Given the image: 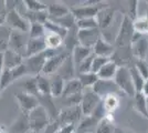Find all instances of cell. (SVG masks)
<instances>
[{
  "mask_svg": "<svg viewBox=\"0 0 148 133\" xmlns=\"http://www.w3.org/2000/svg\"><path fill=\"white\" fill-rule=\"evenodd\" d=\"M115 133H127V132H126V131H124V130H122V129H119V127H116Z\"/></svg>",
  "mask_w": 148,
  "mask_h": 133,
  "instance_id": "cell-49",
  "label": "cell"
},
{
  "mask_svg": "<svg viewBox=\"0 0 148 133\" xmlns=\"http://www.w3.org/2000/svg\"><path fill=\"white\" fill-rule=\"evenodd\" d=\"M76 27L79 30H90V29H99V25L95 18L76 20Z\"/></svg>",
  "mask_w": 148,
  "mask_h": 133,
  "instance_id": "cell-38",
  "label": "cell"
},
{
  "mask_svg": "<svg viewBox=\"0 0 148 133\" xmlns=\"http://www.w3.org/2000/svg\"><path fill=\"white\" fill-rule=\"evenodd\" d=\"M7 12H0V25H6Z\"/></svg>",
  "mask_w": 148,
  "mask_h": 133,
  "instance_id": "cell-47",
  "label": "cell"
},
{
  "mask_svg": "<svg viewBox=\"0 0 148 133\" xmlns=\"http://www.w3.org/2000/svg\"><path fill=\"white\" fill-rule=\"evenodd\" d=\"M93 53V49L91 48H86V47H83V45H76L73 49L72 53H71V57L73 59V62L75 64V69L76 67L80 63H82L86 58H88Z\"/></svg>",
  "mask_w": 148,
  "mask_h": 133,
  "instance_id": "cell-23",
  "label": "cell"
},
{
  "mask_svg": "<svg viewBox=\"0 0 148 133\" xmlns=\"http://www.w3.org/2000/svg\"><path fill=\"white\" fill-rule=\"evenodd\" d=\"M0 12H8L7 1H5V0H0Z\"/></svg>",
  "mask_w": 148,
  "mask_h": 133,
  "instance_id": "cell-45",
  "label": "cell"
},
{
  "mask_svg": "<svg viewBox=\"0 0 148 133\" xmlns=\"http://www.w3.org/2000/svg\"><path fill=\"white\" fill-rule=\"evenodd\" d=\"M147 109H148V98H147Z\"/></svg>",
  "mask_w": 148,
  "mask_h": 133,
  "instance_id": "cell-52",
  "label": "cell"
},
{
  "mask_svg": "<svg viewBox=\"0 0 148 133\" xmlns=\"http://www.w3.org/2000/svg\"><path fill=\"white\" fill-rule=\"evenodd\" d=\"M28 133H36V132H33V131H29Z\"/></svg>",
  "mask_w": 148,
  "mask_h": 133,
  "instance_id": "cell-51",
  "label": "cell"
},
{
  "mask_svg": "<svg viewBox=\"0 0 148 133\" xmlns=\"http://www.w3.org/2000/svg\"><path fill=\"white\" fill-rule=\"evenodd\" d=\"M92 89L101 99L105 98L106 95L117 94L118 92H121V90L118 89L116 83L114 82V80H99V79Z\"/></svg>",
  "mask_w": 148,
  "mask_h": 133,
  "instance_id": "cell-12",
  "label": "cell"
},
{
  "mask_svg": "<svg viewBox=\"0 0 148 133\" xmlns=\"http://www.w3.org/2000/svg\"><path fill=\"white\" fill-rule=\"evenodd\" d=\"M51 83V96L52 98H61L63 94V90L65 85V80L61 78L58 73L51 76L50 78Z\"/></svg>",
  "mask_w": 148,
  "mask_h": 133,
  "instance_id": "cell-25",
  "label": "cell"
},
{
  "mask_svg": "<svg viewBox=\"0 0 148 133\" xmlns=\"http://www.w3.org/2000/svg\"><path fill=\"white\" fill-rule=\"evenodd\" d=\"M44 28H45V31L47 32L56 33V34H58V36L62 37L63 40H64V38H65L66 34H68V30H66V29L62 28L61 25H59L58 23H56V22L51 21L50 19L44 23Z\"/></svg>",
  "mask_w": 148,
  "mask_h": 133,
  "instance_id": "cell-36",
  "label": "cell"
},
{
  "mask_svg": "<svg viewBox=\"0 0 148 133\" xmlns=\"http://www.w3.org/2000/svg\"><path fill=\"white\" fill-rule=\"evenodd\" d=\"M114 82L116 83L121 92H123L130 98H134L136 95V90L134 83L130 76V72L128 67H119L114 78Z\"/></svg>",
  "mask_w": 148,
  "mask_h": 133,
  "instance_id": "cell-3",
  "label": "cell"
},
{
  "mask_svg": "<svg viewBox=\"0 0 148 133\" xmlns=\"http://www.w3.org/2000/svg\"><path fill=\"white\" fill-rule=\"evenodd\" d=\"M30 22L22 16V13L19 11L17 8H13L8 10L6 18V25L13 31H20L29 33Z\"/></svg>",
  "mask_w": 148,
  "mask_h": 133,
  "instance_id": "cell-4",
  "label": "cell"
},
{
  "mask_svg": "<svg viewBox=\"0 0 148 133\" xmlns=\"http://www.w3.org/2000/svg\"><path fill=\"white\" fill-rule=\"evenodd\" d=\"M114 16H115V10L111 7H106L104 9H102L97 16L95 17V19L97 21L99 30H104L107 29L114 21Z\"/></svg>",
  "mask_w": 148,
  "mask_h": 133,
  "instance_id": "cell-15",
  "label": "cell"
},
{
  "mask_svg": "<svg viewBox=\"0 0 148 133\" xmlns=\"http://www.w3.org/2000/svg\"><path fill=\"white\" fill-rule=\"evenodd\" d=\"M45 28L42 23H31L29 29V37L30 39H40L44 38L45 36Z\"/></svg>",
  "mask_w": 148,
  "mask_h": 133,
  "instance_id": "cell-37",
  "label": "cell"
},
{
  "mask_svg": "<svg viewBox=\"0 0 148 133\" xmlns=\"http://www.w3.org/2000/svg\"><path fill=\"white\" fill-rule=\"evenodd\" d=\"M61 129V124L58 120H52L41 133H58Z\"/></svg>",
  "mask_w": 148,
  "mask_h": 133,
  "instance_id": "cell-43",
  "label": "cell"
},
{
  "mask_svg": "<svg viewBox=\"0 0 148 133\" xmlns=\"http://www.w3.org/2000/svg\"><path fill=\"white\" fill-rule=\"evenodd\" d=\"M134 65L145 80H148V62L146 59H135Z\"/></svg>",
  "mask_w": 148,
  "mask_h": 133,
  "instance_id": "cell-40",
  "label": "cell"
},
{
  "mask_svg": "<svg viewBox=\"0 0 148 133\" xmlns=\"http://www.w3.org/2000/svg\"><path fill=\"white\" fill-rule=\"evenodd\" d=\"M14 98L18 102L21 113H25L27 115L30 113L33 109H36L40 105V101L36 95H32L28 92H25V91H20L18 93H16Z\"/></svg>",
  "mask_w": 148,
  "mask_h": 133,
  "instance_id": "cell-11",
  "label": "cell"
},
{
  "mask_svg": "<svg viewBox=\"0 0 148 133\" xmlns=\"http://www.w3.org/2000/svg\"><path fill=\"white\" fill-rule=\"evenodd\" d=\"M10 133H28L31 131L29 118L25 113H21L18 118L12 122V124L7 130Z\"/></svg>",
  "mask_w": 148,
  "mask_h": 133,
  "instance_id": "cell-16",
  "label": "cell"
},
{
  "mask_svg": "<svg viewBox=\"0 0 148 133\" xmlns=\"http://www.w3.org/2000/svg\"><path fill=\"white\" fill-rule=\"evenodd\" d=\"M102 104L106 113L114 114V112L119 108L121 100L118 94H110L102 99Z\"/></svg>",
  "mask_w": 148,
  "mask_h": 133,
  "instance_id": "cell-27",
  "label": "cell"
},
{
  "mask_svg": "<svg viewBox=\"0 0 148 133\" xmlns=\"http://www.w3.org/2000/svg\"><path fill=\"white\" fill-rule=\"evenodd\" d=\"M7 133H10V132H8V131H7Z\"/></svg>",
  "mask_w": 148,
  "mask_h": 133,
  "instance_id": "cell-56",
  "label": "cell"
},
{
  "mask_svg": "<svg viewBox=\"0 0 148 133\" xmlns=\"http://www.w3.org/2000/svg\"><path fill=\"white\" fill-rule=\"evenodd\" d=\"M69 56H70V53L66 50H64L53 57L48 58L44 63L42 74L43 76H53V74L58 73V71L60 70L62 64L64 63V61L68 59Z\"/></svg>",
  "mask_w": 148,
  "mask_h": 133,
  "instance_id": "cell-10",
  "label": "cell"
},
{
  "mask_svg": "<svg viewBox=\"0 0 148 133\" xmlns=\"http://www.w3.org/2000/svg\"><path fill=\"white\" fill-rule=\"evenodd\" d=\"M134 99V109L142 116L148 120V109H147V98L143 93H136Z\"/></svg>",
  "mask_w": 148,
  "mask_h": 133,
  "instance_id": "cell-29",
  "label": "cell"
},
{
  "mask_svg": "<svg viewBox=\"0 0 148 133\" xmlns=\"http://www.w3.org/2000/svg\"><path fill=\"white\" fill-rule=\"evenodd\" d=\"M10 34L11 29H9L7 25H0V53H5L8 50Z\"/></svg>",
  "mask_w": 148,
  "mask_h": 133,
  "instance_id": "cell-35",
  "label": "cell"
},
{
  "mask_svg": "<svg viewBox=\"0 0 148 133\" xmlns=\"http://www.w3.org/2000/svg\"><path fill=\"white\" fill-rule=\"evenodd\" d=\"M134 36V29H133V20L130 19L127 14H124L123 20L121 22V27L118 30L116 38L114 41L115 49L118 48H125L130 47Z\"/></svg>",
  "mask_w": 148,
  "mask_h": 133,
  "instance_id": "cell-1",
  "label": "cell"
},
{
  "mask_svg": "<svg viewBox=\"0 0 148 133\" xmlns=\"http://www.w3.org/2000/svg\"><path fill=\"white\" fill-rule=\"evenodd\" d=\"M132 51L135 59H146L148 56L147 37H143L132 44Z\"/></svg>",
  "mask_w": 148,
  "mask_h": 133,
  "instance_id": "cell-22",
  "label": "cell"
},
{
  "mask_svg": "<svg viewBox=\"0 0 148 133\" xmlns=\"http://www.w3.org/2000/svg\"><path fill=\"white\" fill-rule=\"evenodd\" d=\"M47 50V45L44 42V38L40 39H29V42L27 45V52H25V58H30L33 56L40 54Z\"/></svg>",
  "mask_w": 148,
  "mask_h": 133,
  "instance_id": "cell-18",
  "label": "cell"
},
{
  "mask_svg": "<svg viewBox=\"0 0 148 133\" xmlns=\"http://www.w3.org/2000/svg\"><path fill=\"white\" fill-rule=\"evenodd\" d=\"M83 90H84V88L82 87V84L77 78L68 80V81H65V85H64V90H63V94H62L61 99L82 93Z\"/></svg>",
  "mask_w": 148,
  "mask_h": 133,
  "instance_id": "cell-21",
  "label": "cell"
},
{
  "mask_svg": "<svg viewBox=\"0 0 148 133\" xmlns=\"http://www.w3.org/2000/svg\"><path fill=\"white\" fill-rule=\"evenodd\" d=\"M47 11H48L50 20L61 18V17H64L68 13L71 12L70 7L64 5L63 2H59V1H54V2H51L50 5H48Z\"/></svg>",
  "mask_w": 148,
  "mask_h": 133,
  "instance_id": "cell-17",
  "label": "cell"
},
{
  "mask_svg": "<svg viewBox=\"0 0 148 133\" xmlns=\"http://www.w3.org/2000/svg\"><path fill=\"white\" fill-rule=\"evenodd\" d=\"M140 93H143L146 98H148V80H146L145 83H144V87H143L142 92H140Z\"/></svg>",
  "mask_w": 148,
  "mask_h": 133,
  "instance_id": "cell-46",
  "label": "cell"
},
{
  "mask_svg": "<svg viewBox=\"0 0 148 133\" xmlns=\"http://www.w3.org/2000/svg\"><path fill=\"white\" fill-rule=\"evenodd\" d=\"M0 133H7V131L3 129V127H0Z\"/></svg>",
  "mask_w": 148,
  "mask_h": 133,
  "instance_id": "cell-50",
  "label": "cell"
},
{
  "mask_svg": "<svg viewBox=\"0 0 148 133\" xmlns=\"http://www.w3.org/2000/svg\"><path fill=\"white\" fill-rule=\"evenodd\" d=\"M102 102V99L96 94L92 88L84 89L82 94V101H81V110L83 116H87L95 111V109L99 107Z\"/></svg>",
  "mask_w": 148,
  "mask_h": 133,
  "instance_id": "cell-6",
  "label": "cell"
},
{
  "mask_svg": "<svg viewBox=\"0 0 148 133\" xmlns=\"http://www.w3.org/2000/svg\"><path fill=\"white\" fill-rule=\"evenodd\" d=\"M111 59L110 58H105V57H99V56H95L94 59H93V63H92V71L93 73L97 74L99 70L104 67L105 64L107 63Z\"/></svg>",
  "mask_w": 148,
  "mask_h": 133,
  "instance_id": "cell-41",
  "label": "cell"
},
{
  "mask_svg": "<svg viewBox=\"0 0 148 133\" xmlns=\"http://www.w3.org/2000/svg\"><path fill=\"white\" fill-rule=\"evenodd\" d=\"M118 68H119V67H118L117 64L115 63L113 60H110V61L97 72V76H99V80H114Z\"/></svg>",
  "mask_w": 148,
  "mask_h": 133,
  "instance_id": "cell-26",
  "label": "cell"
},
{
  "mask_svg": "<svg viewBox=\"0 0 148 133\" xmlns=\"http://www.w3.org/2000/svg\"><path fill=\"white\" fill-rule=\"evenodd\" d=\"M29 33L20 31H13L11 30V34H10V39H9V45L8 49L12 50L14 52L19 53L20 56L25 58V52H27V45L29 42Z\"/></svg>",
  "mask_w": 148,
  "mask_h": 133,
  "instance_id": "cell-7",
  "label": "cell"
},
{
  "mask_svg": "<svg viewBox=\"0 0 148 133\" xmlns=\"http://www.w3.org/2000/svg\"><path fill=\"white\" fill-rule=\"evenodd\" d=\"M95 57V54L92 53L88 58H86L82 63H80L76 67V72L77 74L79 73H87V72H91L92 71V63H93V59Z\"/></svg>",
  "mask_w": 148,
  "mask_h": 133,
  "instance_id": "cell-39",
  "label": "cell"
},
{
  "mask_svg": "<svg viewBox=\"0 0 148 133\" xmlns=\"http://www.w3.org/2000/svg\"><path fill=\"white\" fill-rule=\"evenodd\" d=\"M106 7H108L107 2L104 1H99V3L96 5H91V6H87V5H79V6L71 7L70 10L71 12L75 17L76 20L80 19H86V18H95L97 16V13L104 9Z\"/></svg>",
  "mask_w": 148,
  "mask_h": 133,
  "instance_id": "cell-5",
  "label": "cell"
},
{
  "mask_svg": "<svg viewBox=\"0 0 148 133\" xmlns=\"http://www.w3.org/2000/svg\"><path fill=\"white\" fill-rule=\"evenodd\" d=\"M63 38L58 36L56 33H50L47 32L45 36H44V42L47 45V49L49 50H56V49H60L63 45Z\"/></svg>",
  "mask_w": 148,
  "mask_h": 133,
  "instance_id": "cell-31",
  "label": "cell"
},
{
  "mask_svg": "<svg viewBox=\"0 0 148 133\" xmlns=\"http://www.w3.org/2000/svg\"><path fill=\"white\" fill-rule=\"evenodd\" d=\"M76 78L79 79V81L81 82L82 87L84 89H90L93 88V85L97 82L99 76L97 74L93 73V72H87V73H79Z\"/></svg>",
  "mask_w": 148,
  "mask_h": 133,
  "instance_id": "cell-32",
  "label": "cell"
},
{
  "mask_svg": "<svg viewBox=\"0 0 148 133\" xmlns=\"http://www.w3.org/2000/svg\"><path fill=\"white\" fill-rule=\"evenodd\" d=\"M116 127L114 124V114L106 113L104 118L99 122L95 133H115Z\"/></svg>",
  "mask_w": 148,
  "mask_h": 133,
  "instance_id": "cell-24",
  "label": "cell"
},
{
  "mask_svg": "<svg viewBox=\"0 0 148 133\" xmlns=\"http://www.w3.org/2000/svg\"><path fill=\"white\" fill-rule=\"evenodd\" d=\"M47 59H48V56H47L45 51L40 53V54H37V56L25 58L23 63H25L27 71H28V76H37L42 74V70H43Z\"/></svg>",
  "mask_w": 148,
  "mask_h": 133,
  "instance_id": "cell-9",
  "label": "cell"
},
{
  "mask_svg": "<svg viewBox=\"0 0 148 133\" xmlns=\"http://www.w3.org/2000/svg\"><path fill=\"white\" fill-rule=\"evenodd\" d=\"M58 74L61 76V78H63L65 81L76 78L75 76V74H76V69H75V64H74L73 59L71 57V54L64 61V63L62 64L60 70L58 71Z\"/></svg>",
  "mask_w": 148,
  "mask_h": 133,
  "instance_id": "cell-20",
  "label": "cell"
},
{
  "mask_svg": "<svg viewBox=\"0 0 148 133\" xmlns=\"http://www.w3.org/2000/svg\"><path fill=\"white\" fill-rule=\"evenodd\" d=\"M25 58L20 56L19 53L14 52L12 50H8L3 53V63H5V69L11 70L17 68L19 65L23 63Z\"/></svg>",
  "mask_w": 148,
  "mask_h": 133,
  "instance_id": "cell-19",
  "label": "cell"
},
{
  "mask_svg": "<svg viewBox=\"0 0 148 133\" xmlns=\"http://www.w3.org/2000/svg\"><path fill=\"white\" fill-rule=\"evenodd\" d=\"M73 133H77V132H76V131H75V132H73Z\"/></svg>",
  "mask_w": 148,
  "mask_h": 133,
  "instance_id": "cell-55",
  "label": "cell"
},
{
  "mask_svg": "<svg viewBox=\"0 0 148 133\" xmlns=\"http://www.w3.org/2000/svg\"><path fill=\"white\" fill-rule=\"evenodd\" d=\"M28 118H29L31 131L36 133H41L44 130V127L52 121L48 111L41 104L36 109H33L30 113L28 114Z\"/></svg>",
  "mask_w": 148,
  "mask_h": 133,
  "instance_id": "cell-2",
  "label": "cell"
},
{
  "mask_svg": "<svg viewBox=\"0 0 148 133\" xmlns=\"http://www.w3.org/2000/svg\"><path fill=\"white\" fill-rule=\"evenodd\" d=\"M128 11H127V16L130 17L132 20H135L139 14H138V1L137 0H132L128 1Z\"/></svg>",
  "mask_w": 148,
  "mask_h": 133,
  "instance_id": "cell-42",
  "label": "cell"
},
{
  "mask_svg": "<svg viewBox=\"0 0 148 133\" xmlns=\"http://www.w3.org/2000/svg\"><path fill=\"white\" fill-rule=\"evenodd\" d=\"M82 118H83V113H82V110H81V105H76V107L62 108L59 111L58 121L61 124V127L65 125V124L77 125Z\"/></svg>",
  "mask_w": 148,
  "mask_h": 133,
  "instance_id": "cell-8",
  "label": "cell"
},
{
  "mask_svg": "<svg viewBox=\"0 0 148 133\" xmlns=\"http://www.w3.org/2000/svg\"><path fill=\"white\" fill-rule=\"evenodd\" d=\"M146 16H147V17H148V11H147V13H146Z\"/></svg>",
  "mask_w": 148,
  "mask_h": 133,
  "instance_id": "cell-53",
  "label": "cell"
},
{
  "mask_svg": "<svg viewBox=\"0 0 148 133\" xmlns=\"http://www.w3.org/2000/svg\"><path fill=\"white\" fill-rule=\"evenodd\" d=\"M146 37H147V40H148V34H147V36H146Z\"/></svg>",
  "mask_w": 148,
  "mask_h": 133,
  "instance_id": "cell-54",
  "label": "cell"
},
{
  "mask_svg": "<svg viewBox=\"0 0 148 133\" xmlns=\"http://www.w3.org/2000/svg\"><path fill=\"white\" fill-rule=\"evenodd\" d=\"M102 37V31L99 29H90V30H79L77 40L79 44L93 49L97 40Z\"/></svg>",
  "mask_w": 148,
  "mask_h": 133,
  "instance_id": "cell-13",
  "label": "cell"
},
{
  "mask_svg": "<svg viewBox=\"0 0 148 133\" xmlns=\"http://www.w3.org/2000/svg\"><path fill=\"white\" fill-rule=\"evenodd\" d=\"M130 72V76H132V80H133V83H134V87H135V90L137 93H140L142 92V89L144 87V83H145V79L142 76V74L138 72V70L136 69V67L134 65V63L132 64L130 67H128Z\"/></svg>",
  "mask_w": 148,
  "mask_h": 133,
  "instance_id": "cell-33",
  "label": "cell"
},
{
  "mask_svg": "<svg viewBox=\"0 0 148 133\" xmlns=\"http://www.w3.org/2000/svg\"><path fill=\"white\" fill-rule=\"evenodd\" d=\"M22 5L25 8L27 11L30 12H39V11H47L48 5L44 2H41L39 0H25L22 1Z\"/></svg>",
  "mask_w": 148,
  "mask_h": 133,
  "instance_id": "cell-34",
  "label": "cell"
},
{
  "mask_svg": "<svg viewBox=\"0 0 148 133\" xmlns=\"http://www.w3.org/2000/svg\"><path fill=\"white\" fill-rule=\"evenodd\" d=\"M115 51V47L114 44L111 43L108 40L103 37H102L97 40V42L95 43L94 48H93V53L95 56H99V57H105V58H110L111 59L113 53Z\"/></svg>",
  "mask_w": 148,
  "mask_h": 133,
  "instance_id": "cell-14",
  "label": "cell"
},
{
  "mask_svg": "<svg viewBox=\"0 0 148 133\" xmlns=\"http://www.w3.org/2000/svg\"><path fill=\"white\" fill-rule=\"evenodd\" d=\"M5 69V63H3V53H0V76Z\"/></svg>",
  "mask_w": 148,
  "mask_h": 133,
  "instance_id": "cell-48",
  "label": "cell"
},
{
  "mask_svg": "<svg viewBox=\"0 0 148 133\" xmlns=\"http://www.w3.org/2000/svg\"><path fill=\"white\" fill-rule=\"evenodd\" d=\"M75 129H76V125L74 124H65V125H62L59 133H73L75 132Z\"/></svg>",
  "mask_w": 148,
  "mask_h": 133,
  "instance_id": "cell-44",
  "label": "cell"
},
{
  "mask_svg": "<svg viewBox=\"0 0 148 133\" xmlns=\"http://www.w3.org/2000/svg\"><path fill=\"white\" fill-rule=\"evenodd\" d=\"M36 82H37V89L38 92H39V96H41V95H51L50 78H48L47 76H43V74H40V76H36Z\"/></svg>",
  "mask_w": 148,
  "mask_h": 133,
  "instance_id": "cell-30",
  "label": "cell"
},
{
  "mask_svg": "<svg viewBox=\"0 0 148 133\" xmlns=\"http://www.w3.org/2000/svg\"><path fill=\"white\" fill-rule=\"evenodd\" d=\"M133 29L137 34L146 37L148 34V17L146 14L138 16L135 20H133Z\"/></svg>",
  "mask_w": 148,
  "mask_h": 133,
  "instance_id": "cell-28",
  "label": "cell"
}]
</instances>
